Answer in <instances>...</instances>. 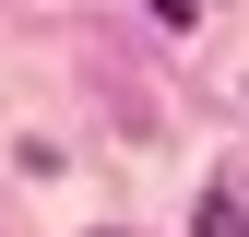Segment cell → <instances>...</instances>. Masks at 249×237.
Returning a JSON list of instances; mask_svg holds the SVG:
<instances>
[{
  "instance_id": "obj_2",
  "label": "cell",
  "mask_w": 249,
  "mask_h": 237,
  "mask_svg": "<svg viewBox=\"0 0 249 237\" xmlns=\"http://www.w3.org/2000/svg\"><path fill=\"white\" fill-rule=\"evenodd\" d=\"M142 12H154V24H190V0H142Z\"/></svg>"
},
{
  "instance_id": "obj_1",
  "label": "cell",
  "mask_w": 249,
  "mask_h": 237,
  "mask_svg": "<svg viewBox=\"0 0 249 237\" xmlns=\"http://www.w3.org/2000/svg\"><path fill=\"white\" fill-rule=\"evenodd\" d=\"M202 237H249V202L237 190H202Z\"/></svg>"
}]
</instances>
